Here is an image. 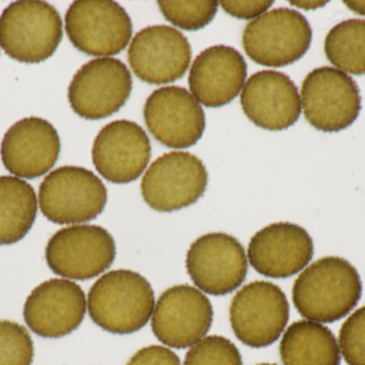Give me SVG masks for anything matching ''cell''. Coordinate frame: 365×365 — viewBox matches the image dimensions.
<instances>
[{
  "instance_id": "obj_27",
  "label": "cell",
  "mask_w": 365,
  "mask_h": 365,
  "mask_svg": "<svg viewBox=\"0 0 365 365\" xmlns=\"http://www.w3.org/2000/svg\"><path fill=\"white\" fill-rule=\"evenodd\" d=\"M34 357L28 330L15 321H0V365H31Z\"/></svg>"
},
{
  "instance_id": "obj_32",
  "label": "cell",
  "mask_w": 365,
  "mask_h": 365,
  "mask_svg": "<svg viewBox=\"0 0 365 365\" xmlns=\"http://www.w3.org/2000/svg\"><path fill=\"white\" fill-rule=\"evenodd\" d=\"M257 365H277V364H257Z\"/></svg>"
},
{
  "instance_id": "obj_20",
  "label": "cell",
  "mask_w": 365,
  "mask_h": 365,
  "mask_svg": "<svg viewBox=\"0 0 365 365\" xmlns=\"http://www.w3.org/2000/svg\"><path fill=\"white\" fill-rule=\"evenodd\" d=\"M302 100L294 81L278 71H259L249 77L240 96L245 115L259 128L282 131L302 114Z\"/></svg>"
},
{
  "instance_id": "obj_31",
  "label": "cell",
  "mask_w": 365,
  "mask_h": 365,
  "mask_svg": "<svg viewBox=\"0 0 365 365\" xmlns=\"http://www.w3.org/2000/svg\"><path fill=\"white\" fill-rule=\"evenodd\" d=\"M344 4L349 10L365 16V1H345Z\"/></svg>"
},
{
  "instance_id": "obj_21",
  "label": "cell",
  "mask_w": 365,
  "mask_h": 365,
  "mask_svg": "<svg viewBox=\"0 0 365 365\" xmlns=\"http://www.w3.org/2000/svg\"><path fill=\"white\" fill-rule=\"evenodd\" d=\"M247 64L237 49L225 45L208 47L191 66L188 83L197 102L208 109L225 106L242 89Z\"/></svg>"
},
{
  "instance_id": "obj_30",
  "label": "cell",
  "mask_w": 365,
  "mask_h": 365,
  "mask_svg": "<svg viewBox=\"0 0 365 365\" xmlns=\"http://www.w3.org/2000/svg\"><path fill=\"white\" fill-rule=\"evenodd\" d=\"M221 8L225 13L240 19H252L266 13L274 4V1L257 0V1H220Z\"/></svg>"
},
{
  "instance_id": "obj_15",
  "label": "cell",
  "mask_w": 365,
  "mask_h": 365,
  "mask_svg": "<svg viewBox=\"0 0 365 365\" xmlns=\"http://www.w3.org/2000/svg\"><path fill=\"white\" fill-rule=\"evenodd\" d=\"M143 116L154 139L173 149L195 145L205 130L203 109L179 86L155 90L145 101Z\"/></svg>"
},
{
  "instance_id": "obj_7",
  "label": "cell",
  "mask_w": 365,
  "mask_h": 365,
  "mask_svg": "<svg viewBox=\"0 0 365 365\" xmlns=\"http://www.w3.org/2000/svg\"><path fill=\"white\" fill-rule=\"evenodd\" d=\"M289 319V304L284 291L266 281L245 285L230 306V321L236 338L253 349L274 344L285 331Z\"/></svg>"
},
{
  "instance_id": "obj_1",
  "label": "cell",
  "mask_w": 365,
  "mask_h": 365,
  "mask_svg": "<svg viewBox=\"0 0 365 365\" xmlns=\"http://www.w3.org/2000/svg\"><path fill=\"white\" fill-rule=\"evenodd\" d=\"M296 310L308 321L330 324L346 317L361 299L359 272L342 257L309 264L293 286Z\"/></svg>"
},
{
  "instance_id": "obj_8",
  "label": "cell",
  "mask_w": 365,
  "mask_h": 365,
  "mask_svg": "<svg viewBox=\"0 0 365 365\" xmlns=\"http://www.w3.org/2000/svg\"><path fill=\"white\" fill-rule=\"evenodd\" d=\"M207 184V171L197 156L190 152L171 151L156 159L145 171L141 194L156 211H179L197 203Z\"/></svg>"
},
{
  "instance_id": "obj_19",
  "label": "cell",
  "mask_w": 365,
  "mask_h": 365,
  "mask_svg": "<svg viewBox=\"0 0 365 365\" xmlns=\"http://www.w3.org/2000/svg\"><path fill=\"white\" fill-rule=\"evenodd\" d=\"M61 143L53 124L28 117L13 124L1 141L4 167L17 178L34 179L48 173L59 159Z\"/></svg>"
},
{
  "instance_id": "obj_4",
  "label": "cell",
  "mask_w": 365,
  "mask_h": 365,
  "mask_svg": "<svg viewBox=\"0 0 365 365\" xmlns=\"http://www.w3.org/2000/svg\"><path fill=\"white\" fill-rule=\"evenodd\" d=\"M107 188L89 169L62 166L45 177L38 190L43 216L55 224H81L98 218L107 203Z\"/></svg>"
},
{
  "instance_id": "obj_18",
  "label": "cell",
  "mask_w": 365,
  "mask_h": 365,
  "mask_svg": "<svg viewBox=\"0 0 365 365\" xmlns=\"http://www.w3.org/2000/svg\"><path fill=\"white\" fill-rule=\"evenodd\" d=\"M314 254L312 238L299 225L274 223L257 231L248 246L249 263L262 276L285 279L302 272Z\"/></svg>"
},
{
  "instance_id": "obj_14",
  "label": "cell",
  "mask_w": 365,
  "mask_h": 365,
  "mask_svg": "<svg viewBox=\"0 0 365 365\" xmlns=\"http://www.w3.org/2000/svg\"><path fill=\"white\" fill-rule=\"evenodd\" d=\"M190 43L175 28L150 26L140 30L130 44L128 58L134 74L151 85L175 83L190 66Z\"/></svg>"
},
{
  "instance_id": "obj_23",
  "label": "cell",
  "mask_w": 365,
  "mask_h": 365,
  "mask_svg": "<svg viewBox=\"0 0 365 365\" xmlns=\"http://www.w3.org/2000/svg\"><path fill=\"white\" fill-rule=\"evenodd\" d=\"M38 214L34 189L12 176L0 177V246L21 241L34 226Z\"/></svg>"
},
{
  "instance_id": "obj_17",
  "label": "cell",
  "mask_w": 365,
  "mask_h": 365,
  "mask_svg": "<svg viewBox=\"0 0 365 365\" xmlns=\"http://www.w3.org/2000/svg\"><path fill=\"white\" fill-rule=\"evenodd\" d=\"M151 159V143L136 122L115 120L105 126L94 139L92 161L109 182L126 184L138 179Z\"/></svg>"
},
{
  "instance_id": "obj_24",
  "label": "cell",
  "mask_w": 365,
  "mask_h": 365,
  "mask_svg": "<svg viewBox=\"0 0 365 365\" xmlns=\"http://www.w3.org/2000/svg\"><path fill=\"white\" fill-rule=\"evenodd\" d=\"M324 49L327 59L342 72L365 75L364 19H349L334 26Z\"/></svg>"
},
{
  "instance_id": "obj_10",
  "label": "cell",
  "mask_w": 365,
  "mask_h": 365,
  "mask_svg": "<svg viewBox=\"0 0 365 365\" xmlns=\"http://www.w3.org/2000/svg\"><path fill=\"white\" fill-rule=\"evenodd\" d=\"M300 100L309 124L326 133L349 128L361 111V96L356 81L330 66L315 69L307 75Z\"/></svg>"
},
{
  "instance_id": "obj_28",
  "label": "cell",
  "mask_w": 365,
  "mask_h": 365,
  "mask_svg": "<svg viewBox=\"0 0 365 365\" xmlns=\"http://www.w3.org/2000/svg\"><path fill=\"white\" fill-rule=\"evenodd\" d=\"M341 355L349 365H365V306L344 321L339 334Z\"/></svg>"
},
{
  "instance_id": "obj_22",
  "label": "cell",
  "mask_w": 365,
  "mask_h": 365,
  "mask_svg": "<svg viewBox=\"0 0 365 365\" xmlns=\"http://www.w3.org/2000/svg\"><path fill=\"white\" fill-rule=\"evenodd\" d=\"M284 365H340L341 351L334 332L317 321H298L287 328L280 343Z\"/></svg>"
},
{
  "instance_id": "obj_12",
  "label": "cell",
  "mask_w": 365,
  "mask_h": 365,
  "mask_svg": "<svg viewBox=\"0 0 365 365\" xmlns=\"http://www.w3.org/2000/svg\"><path fill=\"white\" fill-rule=\"evenodd\" d=\"M186 268L200 291L208 295L225 296L244 283L248 272V256L233 236L206 234L189 248Z\"/></svg>"
},
{
  "instance_id": "obj_6",
  "label": "cell",
  "mask_w": 365,
  "mask_h": 365,
  "mask_svg": "<svg viewBox=\"0 0 365 365\" xmlns=\"http://www.w3.org/2000/svg\"><path fill=\"white\" fill-rule=\"evenodd\" d=\"M115 242L98 225L77 224L53 234L45 250L51 271L62 279L85 281L104 274L115 259Z\"/></svg>"
},
{
  "instance_id": "obj_13",
  "label": "cell",
  "mask_w": 365,
  "mask_h": 365,
  "mask_svg": "<svg viewBox=\"0 0 365 365\" xmlns=\"http://www.w3.org/2000/svg\"><path fill=\"white\" fill-rule=\"evenodd\" d=\"M212 306L203 291L175 285L160 295L151 317L156 338L171 349H187L206 336L212 323Z\"/></svg>"
},
{
  "instance_id": "obj_25",
  "label": "cell",
  "mask_w": 365,
  "mask_h": 365,
  "mask_svg": "<svg viewBox=\"0 0 365 365\" xmlns=\"http://www.w3.org/2000/svg\"><path fill=\"white\" fill-rule=\"evenodd\" d=\"M160 12L167 21L186 31H197L207 26L216 16L219 2L168 1L158 2Z\"/></svg>"
},
{
  "instance_id": "obj_16",
  "label": "cell",
  "mask_w": 365,
  "mask_h": 365,
  "mask_svg": "<svg viewBox=\"0 0 365 365\" xmlns=\"http://www.w3.org/2000/svg\"><path fill=\"white\" fill-rule=\"evenodd\" d=\"M87 297L79 285L66 279H51L31 291L24 306V319L36 336H68L83 323Z\"/></svg>"
},
{
  "instance_id": "obj_2",
  "label": "cell",
  "mask_w": 365,
  "mask_h": 365,
  "mask_svg": "<svg viewBox=\"0 0 365 365\" xmlns=\"http://www.w3.org/2000/svg\"><path fill=\"white\" fill-rule=\"evenodd\" d=\"M155 302L153 289L145 276L132 270H113L92 285L87 311L102 329L130 334L149 323Z\"/></svg>"
},
{
  "instance_id": "obj_26",
  "label": "cell",
  "mask_w": 365,
  "mask_h": 365,
  "mask_svg": "<svg viewBox=\"0 0 365 365\" xmlns=\"http://www.w3.org/2000/svg\"><path fill=\"white\" fill-rule=\"evenodd\" d=\"M184 365H242V355L229 339L204 336L187 353Z\"/></svg>"
},
{
  "instance_id": "obj_5",
  "label": "cell",
  "mask_w": 365,
  "mask_h": 365,
  "mask_svg": "<svg viewBox=\"0 0 365 365\" xmlns=\"http://www.w3.org/2000/svg\"><path fill=\"white\" fill-rule=\"evenodd\" d=\"M312 28L304 15L287 8L274 9L247 24L242 46L248 57L270 68L291 66L306 55Z\"/></svg>"
},
{
  "instance_id": "obj_11",
  "label": "cell",
  "mask_w": 365,
  "mask_h": 365,
  "mask_svg": "<svg viewBox=\"0 0 365 365\" xmlns=\"http://www.w3.org/2000/svg\"><path fill=\"white\" fill-rule=\"evenodd\" d=\"M132 89V74L123 61L96 58L83 64L73 77L68 86V102L83 119H104L125 105Z\"/></svg>"
},
{
  "instance_id": "obj_9",
  "label": "cell",
  "mask_w": 365,
  "mask_h": 365,
  "mask_svg": "<svg viewBox=\"0 0 365 365\" xmlns=\"http://www.w3.org/2000/svg\"><path fill=\"white\" fill-rule=\"evenodd\" d=\"M66 30L78 51L108 58L121 53L132 39L133 24L125 9L109 0H79L66 14Z\"/></svg>"
},
{
  "instance_id": "obj_3",
  "label": "cell",
  "mask_w": 365,
  "mask_h": 365,
  "mask_svg": "<svg viewBox=\"0 0 365 365\" xmlns=\"http://www.w3.org/2000/svg\"><path fill=\"white\" fill-rule=\"evenodd\" d=\"M63 26L55 6L38 0L15 1L0 16V45L23 64H41L55 54Z\"/></svg>"
},
{
  "instance_id": "obj_29",
  "label": "cell",
  "mask_w": 365,
  "mask_h": 365,
  "mask_svg": "<svg viewBox=\"0 0 365 365\" xmlns=\"http://www.w3.org/2000/svg\"><path fill=\"white\" fill-rule=\"evenodd\" d=\"M126 365H182L181 360L169 347L151 345L137 351Z\"/></svg>"
}]
</instances>
